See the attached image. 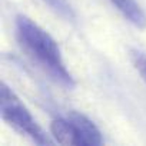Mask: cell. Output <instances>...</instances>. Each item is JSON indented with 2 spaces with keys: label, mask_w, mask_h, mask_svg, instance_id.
Wrapping results in <instances>:
<instances>
[{
  "label": "cell",
  "mask_w": 146,
  "mask_h": 146,
  "mask_svg": "<svg viewBox=\"0 0 146 146\" xmlns=\"http://www.w3.org/2000/svg\"><path fill=\"white\" fill-rule=\"evenodd\" d=\"M16 30L23 47L60 85L66 88L75 86V80L63 63L57 43L46 30L25 15H19L16 17Z\"/></svg>",
  "instance_id": "1"
},
{
  "label": "cell",
  "mask_w": 146,
  "mask_h": 146,
  "mask_svg": "<svg viewBox=\"0 0 146 146\" xmlns=\"http://www.w3.org/2000/svg\"><path fill=\"white\" fill-rule=\"evenodd\" d=\"M2 117L17 132L30 137L33 142L39 145H50L52 140L46 136L42 127L36 123L30 112L22 103V100L16 96V93L6 85H2Z\"/></svg>",
  "instance_id": "2"
},
{
  "label": "cell",
  "mask_w": 146,
  "mask_h": 146,
  "mask_svg": "<svg viewBox=\"0 0 146 146\" xmlns=\"http://www.w3.org/2000/svg\"><path fill=\"white\" fill-rule=\"evenodd\" d=\"M67 119L75 126L79 146H99L103 143V137L98 126L85 115L72 110L67 115Z\"/></svg>",
  "instance_id": "3"
},
{
  "label": "cell",
  "mask_w": 146,
  "mask_h": 146,
  "mask_svg": "<svg viewBox=\"0 0 146 146\" xmlns=\"http://www.w3.org/2000/svg\"><path fill=\"white\" fill-rule=\"evenodd\" d=\"M112 5L136 27H146V15L136 0H110Z\"/></svg>",
  "instance_id": "4"
},
{
  "label": "cell",
  "mask_w": 146,
  "mask_h": 146,
  "mask_svg": "<svg viewBox=\"0 0 146 146\" xmlns=\"http://www.w3.org/2000/svg\"><path fill=\"white\" fill-rule=\"evenodd\" d=\"M50 132L52 136L56 139V142L62 145H76L79 146V139L75 130V126L72 125V122L66 117H59L52 120L50 123Z\"/></svg>",
  "instance_id": "5"
},
{
  "label": "cell",
  "mask_w": 146,
  "mask_h": 146,
  "mask_svg": "<svg viewBox=\"0 0 146 146\" xmlns=\"http://www.w3.org/2000/svg\"><path fill=\"white\" fill-rule=\"evenodd\" d=\"M43 2L62 19H64L67 22H73L76 19L75 10H73L72 5L67 0H43Z\"/></svg>",
  "instance_id": "6"
},
{
  "label": "cell",
  "mask_w": 146,
  "mask_h": 146,
  "mask_svg": "<svg viewBox=\"0 0 146 146\" xmlns=\"http://www.w3.org/2000/svg\"><path fill=\"white\" fill-rule=\"evenodd\" d=\"M129 57L135 66V69L139 72V75L146 83V53L140 49H130L129 50Z\"/></svg>",
  "instance_id": "7"
}]
</instances>
